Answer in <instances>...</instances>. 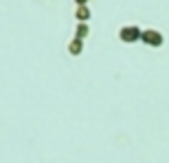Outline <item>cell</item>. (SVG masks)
Segmentation results:
<instances>
[{"label": "cell", "instance_id": "1", "mask_svg": "<svg viewBox=\"0 0 169 163\" xmlns=\"http://www.w3.org/2000/svg\"><path fill=\"white\" fill-rule=\"evenodd\" d=\"M70 51H73V53H75V51H79V42H73V46H70Z\"/></svg>", "mask_w": 169, "mask_h": 163}]
</instances>
